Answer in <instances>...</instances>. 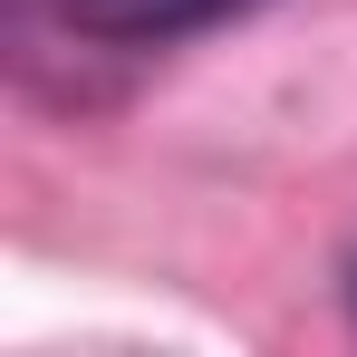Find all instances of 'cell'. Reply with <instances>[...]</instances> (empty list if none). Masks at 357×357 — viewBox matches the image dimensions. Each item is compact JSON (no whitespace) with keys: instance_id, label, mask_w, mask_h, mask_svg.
I'll return each instance as SVG.
<instances>
[{"instance_id":"1","label":"cell","mask_w":357,"mask_h":357,"mask_svg":"<svg viewBox=\"0 0 357 357\" xmlns=\"http://www.w3.org/2000/svg\"><path fill=\"white\" fill-rule=\"evenodd\" d=\"M261 0H68V29L107 39V49H165V39H193V29H222Z\"/></svg>"},{"instance_id":"2","label":"cell","mask_w":357,"mask_h":357,"mask_svg":"<svg viewBox=\"0 0 357 357\" xmlns=\"http://www.w3.org/2000/svg\"><path fill=\"white\" fill-rule=\"evenodd\" d=\"M348 299H357V280H348Z\"/></svg>"}]
</instances>
